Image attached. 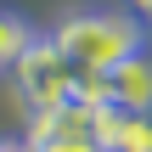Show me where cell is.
Returning <instances> with one entry per match:
<instances>
[{"mask_svg": "<svg viewBox=\"0 0 152 152\" xmlns=\"http://www.w3.org/2000/svg\"><path fill=\"white\" fill-rule=\"evenodd\" d=\"M17 90H23V102H28V113H51V107H62V102H73V90H79V73L85 68H73L68 56H62V45L51 39V34H39L23 56H17Z\"/></svg>", "mask_w": 152, "mask_h": 152, "instance_id": "cell-2", "label": "cell"}, {"mask_svg": "<svg viewBox=\"0 0 152 152\" xmlns=\"http://www.w3.org/2000/svg\"><path fill=\"white\" fill-rule=\"evenodd\" d=\"M39 152H107L102 141H90V135H51Z\"/></svg>", "mask_w": 152, "mask_h": 152, "instance_id": "cell-6", "label": "cell"}, {"mask_svg": "<svg viewBox=\"0 0 152 152\" xmlns=\"http://www.w3.org/2000/svg\"><path fill=\"white\" fill-rule=\"evenodd\" d=\"M34 39H39V34L28 28V17H17V11H6V6H0V73H11V68H17V56H23Z\"/></svg>", "mask_w": 152, "mask_h": 152, "instance_id": "cell-4", "label": "cell"}, {"mask_svg": "<svg viewBox=\"0 0 152 152\" xmlns=\"http://www.w3.org/2000/svg\"><path fill=\"white\" fill-rule=\"evenodd\" d=\"M107 152H152V113H118Z\"/></svg>", "mask_w": 152, "mask_h": 152, "instance_id": "cell-5", "label": "cell"}, {"mask_svg": "<svg viewBox=\"0 0 152 152\" xmlns=\"http://www.w3.org/2000/svg\"><path fill=\"white\" fill-rule=\"evenodd\" d=\"M0 152H39L28 135H0Z\"/></svg>", "mask_w": 152, "mask_h": 152, "instance_id": "cell-7", "label": "cell"}, {"mask_svg": "<svg viewBox=\"0 0 152 152\" xmlns=\"http://www.w3.org/2000/svg\"><path fill=\"white\" fill-rule=\"evenodd\" d=\"M130 11H135L141 23H152V0H130Z\"/></svg>", "mask_w": 152, "mask_h": 152, "instance_id": "cell-8", "label": "cell"}, {"mask_svg": "<svg viewBox=\"0 0 152 152\" xmlns=\"http://www.w3.org/2000/svg\"><path fill=\"white\" fill-rule=\"evenodd\" d=\"M51 39L62 45V56L85 73H107L113 62H124L130 51L147 45V23L135 11H107V6H73L56 17Z\"/></svg>", "mask_w": 152, "mask_h": 152, "instance_id": "cell-1", "label": "cell"}, {"mask_svg": "<svg viewBox=\"0 0 152 152\" xmlns=\"http://www.w3.org/2000/svg\"><path fill=\"white\" fill-rule=\"evenodd\" d=\"M102 85H107V102L118 113H152V45L130 51L124 62H113L102 73Z\"/></svg>", "mask_w": 152, "mask_h": 152, "instance_id": "cell-3", "label": "cell"}]
</instances>
